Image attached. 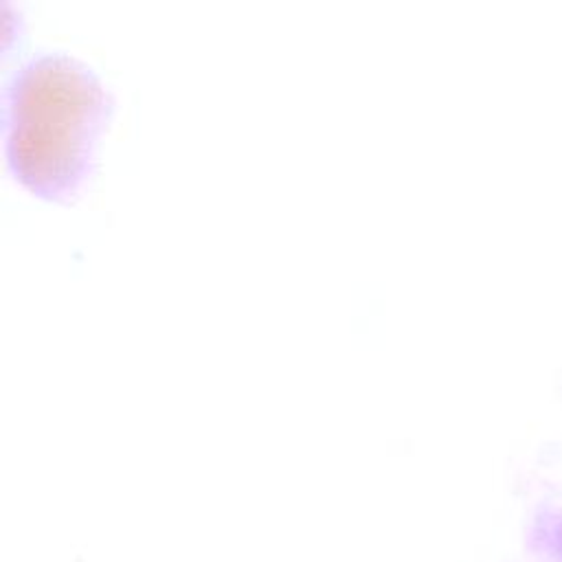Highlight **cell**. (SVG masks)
Returning <instances> with one entry per match:
<instances>
[{
	"instance_id": "obj_1",
	"label": "cell",
	"mask_w": 562,
	"mask_h": 562,
	"mask_svg": "<svg viewBox=\"0 0 562 562\" xmlns=\"http://www.w3.org/2000/svg\"><path fill=\"white\" fill-rule=\"evenodd\" d=\"M114 99L103 79L64 50L24 59L2 88L7 169L31 195L68 204L94 173Z\"/></svg>"
}]
</instances>
